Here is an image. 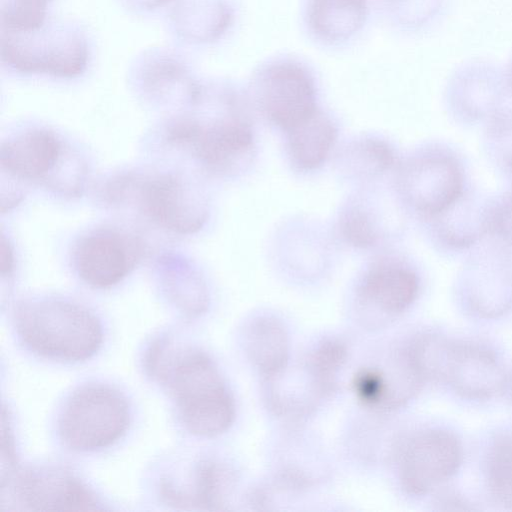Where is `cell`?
Segmentation results:
<instances>
[{"instance_id": "obj_4", "label": "cell", "mask_w": 512, "mask_h": 512, "mask_svg": "<svg viewBox=\"0 0 512 512\" xmlns=\"http://www.w3.org/2000/svg\"><path fill=\"white\" fill-rule=\"evenodd\" d=\"M394 183L400 203L420 221L451 204L471 181L459 151L446 142L431 141L399 161Z\"/></svg>"}, {"instance_id": "obj_15", "label": "cell", "mask_w": 512, "mask_h": 512, "mask_svg": "<svg viewBox=\"0 0 512 512\" xmlns=\"http://www.w3.org/2000/svg\"><path fill=\"white\" fill-rule=\"evenodd\" d=\"M420 277L403 258H384L371 264L357 286L359 303L382 317L405 312L417 299Z\"/></svg>"}, {"instance_id": "obj_8", "label": "cell", "mask_w": 512, "mask_h": 512, "mask_svg": "<svg viewBox=\"0 0 512 512\" xmlns=\"http://www.w3.org/2000/svg\"><path fill=\"white\" fill-rule=\"evenodd\" d=\"M455 291L461 303L486 317L512 306V251L486 237L463 256Z\"/></svg>"}, {"instance_id": "obj_34", "label": "cell", "mask_w": 512, "mask_h": 512, "mask_svg": "<svg viewBox=\"0 0 512 512\" xmlns=\"http://www.w3.org/2000/svg\"><path fill=\"white\" fill-rule=\"evenodd\" d=\"M128 7L140 11H148L163 6L170 0H123Z\"/></svg>"}, {"instance_id": "obj_12", "label": "cell", "mask_w": 512, "mask_h": 512, "mask_svg": "<svg viewBox=\"0 0 512 512\" xmlns=\"http://www.w3.org/2000/svg\"><path fill=\"white\" fill-rule=\"evenodd\" d=\"M489 195L470 183L447 207L420 220L432 247L444 256H464L488 236Z\"/></svg>"}, {"instance_id": "obj_18", "label": "cell", "mask_w": 512, "mask_h": 512, "mask_svg": "<svg viewBox=\"0 0 512 512\" xmlns=\"http://www.w3.org/2000/svg\"><path fill=\"white\" fill-rule=\"evenodd\" d=\"M235 471L226 463L215 459L198 462L191 471L190 483L161 484V495L175 506L220 509L228 503L236 488Z\"/></svg>"}, {"instance_id": "obj_10", "label": "cell", "mask_w": 512, "mask_h": 512, "mask_svg": "<svg viewBox=\"0 0 512 512\" xmlns=\"http://www.w3.org/2000/svg\"><path fill=\"white\" fill-rule=\"evenodd\" d=\"M252 91L262 115L285 132L318 109L311 74L292 60H277L263 67Z\"/></svg>"}, {"instance_id": "obj_2", "label": "cell", "mask_w": 512, "mask_h": 512, "mask_svg": "<svg viewBox=\"0 0 512 512\" xmlns=\"http://www.w3.org/2000/svg\"><path fill=\"white\" fill-rule=\"evenodd\" d=\"M14 322L25 347L50 360H87L103 341L102 327L96 316L85 307L63 299L23 301L16 308Z\"/></svg>"}, {"instance_id": "obj_25", "label": "cell", "mask_w": 512, "mask_h": 512, "mask_svg": "<svg viewBox=\"0 0 512 512\" xmlns=\"http://www.w3.org/2000/svg\"><path fill=\"white\" fill-rule=\"evenodd\" d=\"M399 161L389 142L375 136H363L342 147L336 165L346 178L365 182L395 169Z\"/></svg>"}, {"instance_id": "obj_32", "label": "cell", "mask_w": 512, "mask_h": 512, "mask_svg": "<svg viewBox=\"0 0 512 512\" xmlns=\"http://www.w3.org/2000/svg\"><path fill=\"white\" fill-rule=\"evenodd\" d=\"M437 0H385L391 17L403 25H415L429 17Z\"/></svg>"}, {"instance_id": "obj_14", "label": "cell", "mask_w": 512, "mask_h": 512, "mask_svg": "<svg viewBox=\"0 0 512 512\" xmlns=\"http://www.w3.org/2000/svg\"><path fill=\"white\" fill-rule=\"evenodd\" d=\"M423 384L405 345L397 347L385 360L360 368L352 380L357 399L380 412L403 406Z\"/></svg>"}, {"instance_id": "obj_6", "label": "cell", "mask_w": 512, "mask_h": 512, "mask_svg": "<svg viewBox=\"0 0 512 512\" xmlns=\"http://www.w3.org/2000/svg\"><path fill=\"white\" fill-rule=\"evenodd\" d=\"M130 411L125 397L101 384L79 388L58 418V433L71 450L91 452L117 442L127 431Z\"/></svg>"}, {"instance_id": "obj_33", "label": "cell", "mask_w": 512, "mask_h": 512, "mask_svg": "<svg viewBox=\"0 0 512 512\" xmlns=\"http://www.w3.org/2000/svg\"><path fill=\"white\" fill-rule=\"evenodd\" d=\"M0 269L2 275H9L14 269L13 250L4 235L1 237L0 245Z\"/></svg>"}, {"instance_id": "obj_9", "label": "cell", "mask_w": 512, "mask_h": 512, "mask_svg": "<svg viewBox=\"0 0 512 512\" xmlns=\"http://www.w3.org/2000/svg\"><path fill=\"white\" fill-rule=\"evenodd\" d=\"M461 462L462 446L453 433L442 429L418 431L398 448L399 485L409 496H424L453 476Z\"/></svg>"}, {"instance_id": "obj_36", "label": "cell", "mask_w": 512, "mask_h": 512, "mask_svg": "<svg viewBox=\"0 0 512 512\" xmlns=\"http://www.w3.org/2000/svg\"><path fill=\"white\" fill-rule=\"evenodd\" d=\"M511 85H512V77H511Z\"/></svg>"}, {"instance_id": "obj_30", "label": "cell", "mask_w": 512, "mask_h": 512, "mask_svg": "<svg viewBox=\"0 0 512 512\" xmlns=\"http://www.w3.org/2000/svg\"><path fill=\"white\" fill-rule=\"evenodd\" d=\"M50 1L0 0L1 31L21 32L40 27L47 20Z\"/></svg>"}, {"instance_id": "obj_23", "label": "cell", "mask_w": 512, "mask_h": 512, "mask_svg": "<svg viewBox=\"0 0 512 512\" xmlns=\"http://www.w3.org/2000/svg\"><path fill=\"white\" fill-rule=\"evenodd\" d=\"M447 107L457 124L483 125L502 108V92L496 83L488 79H461L452 85Z\"/></svg>"}, {"instance_id": "obj_5", "label": "cell", "mask_w": 512, "mask_h": 512, "mask_svg": "<svg viewBox=\"0 0 512 512\" xmlns=\"http://www.w3.org/2000/svg\"><path fill=\"white\" fill-rule=\"evenodd\" d=\"M1 61L11 71L70 79L80 76L90 57L88 40L75 24L47 19L28 31H1Z\"/></svg>"}, {"instance_id": "obj_7", "label": "cell", "mask_w": 512, "mask_h": 512, "mask_svg": "<svg viewBox=\"0 0 512 512\" xmlns=\"http://www.w3.org/2000/svg\"><path fill=\"white\" fill-rule=\"evenodd\" d=\"M168 141L189 148L207 167L232 172L249 164L254 146V131L242 99L224 115L202 123L180 120L169 127Z\"/></svg>"}, {"instance_id": "obj_19", "label": "cell", "mask_w": 512, "mask_h": 512, "mask_svg": "<svg viewBox=\"0 0 512 512\" xmlns=\"http://www.w3.org/2000/svg\"><path fill=\"white\" fill-rule=\"evenodd\" d=\"M243 347L264 384L276 380L288 368L289 334L283 322L274 316L253 317L244 328Z\"/></svg>"}, {"instance_id": "obj_27", "label": "cell", "mask_w": 512, "mask_h": 512, "mask_svg": "<svg viewBox=\"0 0 512 512\" xmlns=\"http://www.w3.org/2000/svg\"><path fill=\"white\" fill-rule=\"evenodd\" d=\"M375 204H367L364 196L350 199L338 218V230L342 239L358 249H368L379 244L385 236V218Z\"/></svg>"}, {"instance_id": "obj_11", "label": "cell", "mask_w": 512, "mask_h": 512, "mask_svg": "<svg viewBox=\"0 0 512 512\" xmlns=\"http://www.w3.org/2000/svg\"><path fill=\"white\" fill-rule=\"evenodd\" d=\"M8 495L26 510L102 509L90 489L70 472L54 467H29L12 472L6 486Z\"/></svg>"}, {"instance_id": "obj_1", "label": "cell", "mask_w": 512, "mask_h": 512, "mask_svg": "<svg viewBox=\"0 0 512 512\" xmlns=\"http://www.w3.org/2000/svg\"><path fill=\"white\" fill-rule=\"evenodd\" d=\"M148 369L171 395L184 428L199 437L226 432L235 418V402L215 362L194 348L167 350L165 340L150 350Z\"/></svg>"}, {"instance_id": "obj_29", "label": "cell", "mask_w": 512, "mask_h": 512, "mask_svg": "<svg viewBox=\"0 0 512 512\" xmlns=\"http://www.w3.org/2000/svg\"><path fill=\"white\" fill-rule=\"evenodd\" d=\"M486 480L493 499L502 507L512 510V436L497 437L486 462Z\"/></svg>"}, {"instance_id": "obj_16", "label": "cell", "mask_w": 512, "mask_h": 512, "mask_svg": "<svg viewBox=\"0 0 512 512\" xmlns=\"http://www.w3.org/2000/svg\"><path fill=\"white\" fill-rule=\"evenodd\" d=\"M134 239L112 230H100L84 237L74 252L79 277L94 288H109L123 280L139 257Z\"/></svg>"}, {"instance_id": "obj_21", "label": "cell", "mask_w": 512, "mask_h": 512, "mask_svg": "<svg viewBox=\"0 0 512 512\" xmlns=\"http://www.w3.org/2000/svg\"><path fill=\"white\" fill-rule=\"evenodd\" d=\"M231 21L232 10L225 0H177L170 14L176 36L191 44L218 39Z\"/></svg>"}, {"instance_id": "obj_28", "label": "cell", "mask_w": 512, "mask_h": 512, "mask_svg": "<svg viewBox=\"0 0 512 512\" xmlns=\"http://www.w3.org/2000/svg\"><path fill=\"white\" fill-rule=\"evenodd\" d=\"M482 128L481 144L488 162L512 182V109L502 107Z\"/></svg>"}, {"instance_id": "obj_17", "label": "cell", "mask_w": 512, "mask_h": 512, "mask_svg": "<svg viewBox=\"0 0 512 512\" xmlns=\"http://www.w3.org/2000/svg\"><path fill=\"white\" fill-rule=\"evenodd\" d=\"M131 77L144 93L154 98H180L196 101L201 85L195 80L190 65L169 49L144 51L131 65Z\"/></svg>"}, {"instance_id": "obj_3", "label": "cell", "mask_w": 512, "mask_h": 512, "mask_svg": "<svg viewBox=\"0 0 512 512\" xmlns=\"http://www.w3.org/2000/svg\"><path fill=\"white\" fill-rule=\"evenodd\" d=\"M411 360L422 380L448 384L468 399H488L506 384L504 368L495 355L478 345L459 343L434 334L407 342Z\"/></svg>"}, {"instance_id": "obj_24", "label": "cell", "mask_w": 512, "mask_h": 512, "mask_svg": "<svg viewBox=\"0 0 512 512\" xmlns=\"http://www.w3.org/2000/svg\"><path fill=\"white\" fill-rule=\"evenodd\" d=\"M307 23L322 40L339 42L350 38L365 23L367 0H308Z\"/></svg>"}, {"instance_id": "obj_20", "label": "cell", "mask_w": 512, "mask_h": 512, "mask_svg": "<svg viewBox=\"0 0 512 512\" xmlns=\"http://www.w3.org/2000/svg\"><path fill=\"white\" fill-rule=\"evenodd\" d=\"M61 150V142L53 132L33 129L4 142L0 162L16 177L40 179L55 167Z\"/></svg>"}, {"instance_id": "obj_26", "label": "cell", "mask_w": 512, "mask_h": 512, "mask_svg": "<svg viewBox=\"0 0 512 512\" xmlns=\"http://www.w3.org/2000/svg\"><path fill=\"white\" fill-rule=\"evenodd\" d=\"M347 357V345L337 337L318 341L306 354L302 371L319 401L336 390Z\"/></svg>"}, {"instance_id": "obj_35", "label": "cell", "mask_w": 512, "mask_h": 512, "mask_svg": "<svg viewBox=\"0 0 512 512\" xmlns=\"http://www.w3.org/2000/svg\"><path fill=\"white\" fill-rule=\"evenodd\" d=\"M509 186H511V187H512V182H511V183H509Z\"/></svg>"}, {"instance_id": "obj_22", "label": "cell", "mask_w": 512, "mask_h": 512, "mask_svg": "<svg viewBox=\"0 0 512 512\" xmlns=\"http://www.w3.org/2000/svg\"><path fill=\"white\" fill-rule=\"evenodd\" d=\"M286 149L291 163L302 171L320 167L337 138V128L319 108L286 132Z\"/></svg>"}, {"instance_id": "obj_31", "label": "cell", "mask_w": 512, "mask_h": 512, "mask_svg": "<svg viewBox=\"0 0 512 512\" xmlns=\"http://www.w3.org/2000/svg\"><path fill=\"white\" fill-rule=\"evenodd\" d=\"M488 237L512 251V187L494 195L488 202Z\"/></svg>"}, {"instance_id": "obj_13", "label": "cell", "mask_w": 512, "mask_h": 512, "mask_svg": "<svg viewBox=\"0 0 512 512\" xmlns=\"http://www.w3.org/2000/svg\"><path fill=\"white\" fill-rule=\"evenodd\" d=\"M141 210L159 226L181 234L198 231L208 216L207 203L200 193L182 178L163 174L140 184Z\"/></svg>"}]
</instances>
